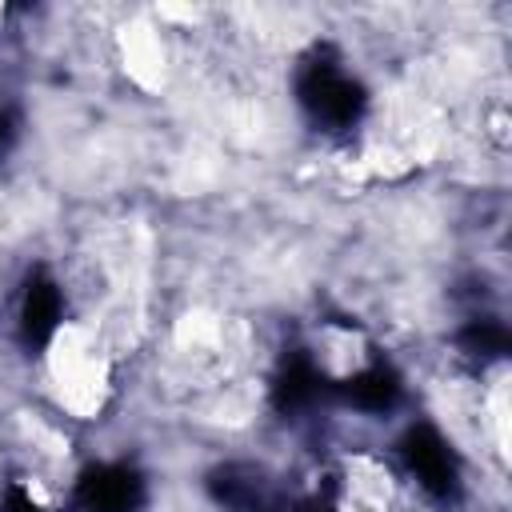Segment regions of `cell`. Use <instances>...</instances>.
Masks as SVG:
<instances>
[{
  "instance_id": "obj_1",
  "label": "cell",
  "mask_w": 512,
  "mask_h": 512,
  "mask_svg": "<svg viewBox=\"0 0 512 512\" xmlns=\"http://www.w3.org/2000/svg\"><path fill=\"white\" fill-rule=\"evenodd\" d=\"M36 368L60 420H100L116 396V352L96 320L68 316L36 352Z\"/></svg>"
}]
</instances>
